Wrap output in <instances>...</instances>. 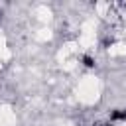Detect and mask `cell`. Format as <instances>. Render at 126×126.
<instances>
[{
	"instance_id": "obj_1",
	"label": "cell",
	"mask_w": 126,
	"mask_h": 126,
	"mask_svg": "<svg viewBox=\"0 0 126 126\" xmlns=\"http://www.w3.org/2000/svg\"><path fill=\"white\" fill-rule=\"evenodd\" d=\"M124 118H126V108L124 110H114L110 114V120H124Z\"/></svg>"
},
{
	"instance_id": "obj_2",
	"label": "cell",
	"mask_w": 126,
	"mask_h": 126,
	"mask_svg": "<svg viewBox=\"0 0 126 126\" xmlns=\"http://www.w3.org/2000/svg\"><path fill=\"white\" fill-rule=\"evenodd\" d=\"M83 63H85L87 67H93V65H94V61H93L91 55H85V57H83Z\"/></svg>"
},
{
	"instance_id": "obj_3",
	"label": "cell",
	"mask_w": 126,
	"mask_h": 126,
	"mask_svg": "<svg viewBox=\"0 0 126 126\" xmlns=\"http://www.w3.org/2000/svg\"><path fill=\"white\" fill-rule=\"evenodd\" d=\"M94 126H110V122H96Z\"/></svg>"
}]
</instances>
